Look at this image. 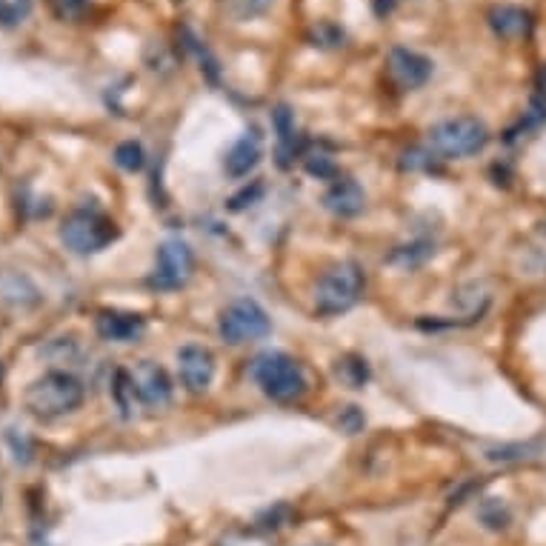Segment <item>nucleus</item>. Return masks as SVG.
Returning <instances> with one entry per match:
<instances>
[{"mask_svg":"<svg viewBox=\"0 0 546 546\" xmlns=\"http://www.w3.org/2000/svg\"><path fill=\"white\" fill-rule=\"evenodd\" d=\"M178 372H181V384L192 395H201L212 386V378H215V355L206 346H183L178 352Z\"/></svg>","mask_w":546,"mask_h":546,"instance_id":"nucleus-10","label":"nucleus"},{"mask_svg":"<svg viewBox=\"0 0 546 546\" xmlns=\"http://www.w3.org/2000/svg\"><path fill=\"white\" fill-rule=\"evenodd\" d=\"M364 295V272L355 263H338L321 275L315 286V309L321 315H341L361 301Z\"/></svg>","mask_w":546,"mask_h":546,"instance_id":"nucleus-3","label":"nucleus"},{"mask_svg":"<svg viewBox=\"0 0 546 546\" xmlns=\"http://www.w3.org/2000/svg\"><path fill=\"white\" fill-rule=\"evenodd\" d=\"M223 9L229 12V15H235L238 21H249V18H255V15H263L269 6H272V0H221Z\"/></svg>","mask_w":546,"mask_h":546,"instance_id":"nucleus-17","label":"nucleus"},{"mask_svg":"<svg viewBox=\"0 0 546 546\" xmlns=\"http://www.w3.org/2000/svg\"><path fill=\"white\" fill-rule=\"evenodd\" d=\"M218 329H221V338L226 344L243 346L263 341L272 332V324H269V315L263 312L258 301L241 298V301H232L223 309Z\"/></svg>","mask_w":546,"mask_h":546,"instance_id":"nucleus-6","label":"nucleus"},{"mask_svg":"<svg viewBox=\"0 0 546 546\" xmlns=\"http://www.w3.org/2000/svg\"><path fill=\"white\" fill-rule=\"evenodd\" d=\"M98 335H101L103 341H112V344H129V341H138L143 335V324L141 315H135V312H101L98 315Z\"/></svg>","mask_w":546,"mask_h":546,"instance_id":"nucleus-12","label":"nucleus"},{"mask_svg":"<svg viewBox=\"0 0 546 546\" xmlns=\"http://www.w3.org/2000/svg\"><path fill=\"white\" fill-rule=\"evenodd\" d=\"M489 26L504 41H521L532 29V15L521 6H495L489 12Z\"/></svg>","mask_w":546,"mask_h":546,"instance_id":"nucleus-14","label":"nucleus"},{"mask_svg":"<svg viewBox=\"0 0 546 546\" xmlns=\"http://www.w3.org/2000/svg\"><path fill=\"white\" fill-rule=\"evenodd\" d=\"M252 378L261 386L263 395L278 404H295L301 401L309 389L306 372L295 358L286 352H263L252 364Z\"/></svg>","mask_w":546,"mask_h":546,"instance_id":"nucleus-2","label":"nucleus"},{"mask_svg":"<svg viewBox=\"0 0 546 546\" xmlns=\"http://www.w3.org/2000/svg\"><path fill=\"white\" fill-rule=\"evenodd\" d=\"M192 269H195V255L189 249V243L183 241H163L158 249V263H155V272L149 278V284L163 292H172V289H181L189 278H192Z\"/></svg>","mask_w":546,"mask_h":546,"instance_id":"nucleus-7","label":"nucleus"},{"mask_svg":"<svg viewBox=\"0 0 546 546\" xmlns=\"http://www.w3.org/2000/svg\"><path fill=\"white\" fill-rule=\"evenodd\" d=\"M118 238L115 223L95 209H78L61 223V241L75 255H95Z\"/></svg>","mask_w":546,"mask_h":546,"instance_id":"nucleus-5","label":"nucleus"},{"mask_svg":"<svg viewBox=\"0 0 546 546\" xmlns=\"http://www.w3.org/2000/svg\"><path fill=\"white\" fill-rule=\"evenodd\" d=\"M35 9V0H0V26L18 29Z\"/></svg>","mask_w":546,"mask_h":546,"instance_id":"nucleus-15","label":"nucleus"},{"mask_svg":"<svg viewBox=\"0 0 546 546\" xmlns=\"http://www.w3.org/2000/svg\"><path fill=\"white\" fill-rule=\"evenodd\" d=\"M386 66H389V78L404 92L421 89L432 78V61L424 58L421 52H412V49H404V46H395L389 52Z\"/></svg>","mask_w":546,"mask_h":546,"instance_id":"nucleus-9","label":"nucleus"},{"mask_svg":"<svg viewBox=\"0 0 546 546\" xmlns=\"http://www.w3.org/2000/svg\"><path fill=\"white\" fill-rule=\"evenodd\" d=\"M49 6H52V15L58 18V21H81L83 15H86V9H89V0H49Z\"/></svg>","mask_w":546,"mask_h":546,"instance_id":"nucleus-21","label":"nucleus"},{"mask_svg":"<svg viewBox=\"0 0 546 546\" xmlns=\"http://www.w3.org/2000/svg\"><path fill=\"white\" fill-rule=\"evenodd\" d=\"M361 424H364L361 412H358L355 406H346V412L341 415V426H344V429H349V432H358V429H361Z\"/></svg>","mask_w":546,"mask_h":546,"instance_id":"nucleus-22","label":"nucleus"},{"mask_svg":"<svg viewBox=\"0 0 546 546\" xmlns=\"http://www.w3.org/2000/svg\"><path fill=\"white\" fill-rule=\"evenodd\" d=\"M129 372V381H132V389L138 395V404L149 406V409H163L172 401V378L166 375V369L158 366L155 361H141L135 364Z\"/></svg>","mask_w":546,"mask_h":546,"instance_id":"nucleus-8","label":"nucleus"},{"mask_svg":"<svg viewBox=\"0 0 546 546\" xmlns=\"http://www.w3.org/2000/svg\"><path fill=\"white\" fill-rule=\"evenodd\" d=\"M309 546H324V544H309Z\"/></svg>","mask_w":546,"mask_h":546,"instance_id":"nucleus-23","label":"nucleus"},{"mask_svg":"<svg viewBox=\"0 0 546 546\" xmlns=\"http://www.w3.org/2000/svg\"><path fill=\"white\" fill-rule=\"evenodd\" d=\"M215 546H272V541L255 529H232V532L221 535Z\"/></svg>","mask_w":546,"mask_h":546,"instance_id":"nucleus-19","label":"nucleus"},{"mask_svg":"<svg viewBox=\"0 0 546 546\" xmlns=\"http://www.w3.org/2000/svg\"><path fill=\"white\" fill-rule=\"evenodd\" d=\"M489 143V129L478 118H446L429 129V146L444 158L478 155Z\"/></svg>","mask_w":546,"mask_h":546,"instance_id":"nucleus-4","label":"nucleus"},{"mask_svg":"<svg viewBox=\"0 0 546 546\" xmlns=\"http://www.w3.org/2000/svg\"><path fill=\"white\" fill-rule=\"evenodd\" d=\"M338 378L349 389H361L366 384V361H361V358H344V361H338Z\"/></svg>","mask_w":546,"mask_h":546,"instance_id":"nucleus-20","label":"nucleus"},{"mask_svg":"<svg viewBox=\"0 0 546 546\" xmlns=\"http://www.w3.org/2000/svg\"><path fill=\"white\" fill-rule=\"evenodd\" d=\"M261 138L255 135V132H246L241 141L235 143L229 152H226V158H223V172L229 175V178H246L249 172H255V166L261 163Z\"/></svg>","mask_w":546,"mask_h":546,"instance_id":"nucleus-13","label":"nucleus"},{"mask_svg":"<svg viewBox=\"0 0 546 546\" xmlns=\"http://www.w3.org/2000/svg\"><path fill=\"white\" fill-rule=\"evenodd\" d=\"M83 398L86 389L72 372H46L23 392V406L29 409V415L41 421H55L75 412L83 404Z\"/></svg>","mask_w":546,"mask_h":546,"instance_id":"nucleus-1","label":"nucleus"},{"mask_svg":"<svg viewBox=\"0 0 546 546\" xmlns=\"http://www.w3.org/2000/svg\"><path fill=\"white\" fill-rule=\"evenodd\" d=\"M112 395H115V404H118V409H121L123 415L129 418V415H132V409H135V404H138V395H135V389H132V381H129V372H126V369H118V372H115Z\"/></svg>","mask_w":546,"mask_h":546,"instance_id":"nucleus-16","label":"nucleus"},{"mask_svg":"<svg viewBox=\"0 0 546 546\" xmlns=\"http://www.w3.org/2000/svg\"><path fill=\"white\" fill-rule=\"evenodd\" d=\"M324 203L326 209L332 215H338V218H355V215L364 212L366 195L358 181H352V178H335L332 186L326 189Z\"/></svg>","mask_w":546,"mask_h":546,"instance_id":"nucleus-11","label":"nucleus"},{"mask_svg":"<svg viewBox=\"0 0 546 546\" xmlns=\"http://www.w3.org/2000/svg\"><path fill=\"white\" fill-rule=\"evenodd\" d=\"M115 163L126 169V172H138L143 169V163H146V155H143V146L135 141H126L121 143L118 149H115Z\"/></svg>","mask_w":546,"mask_h":546,"instance_id":"nucleus-18","label":"nucleus"}]
</instances>
